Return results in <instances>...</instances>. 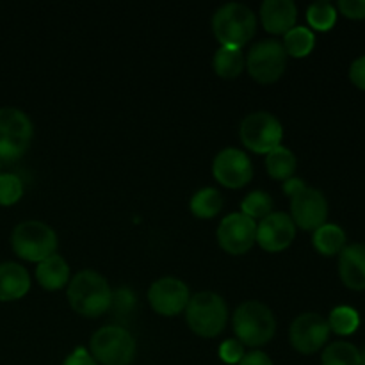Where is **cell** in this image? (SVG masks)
<instances>
[{
	"mask_svg": "<svg viewBox=\"0 0 365 365\" xmlns=\"http://www.w3.org/2000/svg\"><path fill=\"white\" fill-rule=\"evenodd\" d=\"M68 303L78 316L100 317L113 305L109 282L93 269L81 271L68 284Z\"/></svg>",
	"mask_w": 365,
	"mask_h": 365,
	"instance_id": "cell-1",
	"label": "cell"
},
{
	"mask_svg": "<svg viewBox=\"0 0 365 365\" xmlns=\"http://www.w3.org/2000/svg\"><path fill=\"white\" fill-rule=\"evenodd\" d=\"M212 31L221 46L241 48L255 36L257 18L245 4H225L214 13Z\"/></svg>",
	"mask_w": 365,
	"mask_h": 365,
	"instance_id": "cell-2",
	"label": "cell"
},
{
	"mask_svg": "<svg viewBox=\"0 0 365 365\" xmlns=\"http://www.w3.org/2000/svg\"><path fill=\"white\" fill-rule=\"evenodd\" d=\"M234 331L241 344L260 348L274 337L277 319L269 307L252 299V302L241 303L235 310Z\"/></svg>",
	"mask_w": 365,
	"mask_h": 365,
	"instance_id": "cell-3",
	"label": "cell"
},
{
	"mask_svg": "<svg viewBox=\"0 0 365 365\" xmlns=\"http://www.w3.org/2000/svg\"><path fill=\"white\" fill-rule=\"evenodd\" d=\"M227 303L220 294L210 291L191 296L185 307V319L189 328L200 337H216L227 324Z\"/></svg>",
	"mask_w": 365,
	"mask_h": 365,
	"instance_id": "cell-4",
	"label": "cell"
},
{
	"mask_svg": "<svg viewBox=\"0 0 365 365\" xmlns=\"http://www.w3.org/2000/svg\"><path fill=\"white\" fill-rule=\"evenodd\" d=\"M11 246L20 259L39 264L56 253L57 235L53 228L43 221H24L14 227L11 234Z\"/></svg>",
	"mask_w": 365,
	"mask_h": 365,
	"instance_id": "cell-5",
	"label": "cell"
},
{
	"mask_svg": "<svg viewBox=\"0 0 365 365\" xmlns=\"http://www.w3.org/2000/svg\"><path fill=\"white\" fill-rule=\"evenodd\" d=\"M91 356L102 365H128L135 356V341L121 327H103L89 341Z\"/></svg>",
	"mask_w": 365,
	"mask_h": 365,
	"instance_id": "cell-6",
	"label": "cell"
},
{
	"mask_svg": "<svg viewBox=\"0 0 365 365\" xmlns=\"http://www.w3.org/2000/svg\"><path fill=\"white\" fill-rule=\"evenodd\" d=\"M34 135L32 121L24 110L14 107L0 109V159L16 160L29 150Z\"/></svg>",
	"mask_w": 365,
	"mask_h": 365,
	"instance_id": "cell-7",
	"label": "cell"
},
{
	"mask_svg": "<svg viewBox=\"0 0 365 365\" xmlns=\"http://www.w3.org/2000/svg\"><path fill=\"white\" fill-rule=\"evenodd\" d=\"M242 145L255 153H269L277 146L282 145L284 139V127L271 113L259 110L252 113L242 120L239 127Z\"/></svg>",
	"mask_w": 365,
	"mask_h": 365,
	"instance_id": "cell-8",
	"label": "cell"
},
{
	"mask_svg": "<svg viewBox=\"0 0 365 365\" xmlns=\"http://www.w3.org/2000/svg\"><path fill=\"white\" fill-rule=\"evenodd\" d=\"M287 52L282 41L262 39L250 48L246 56V68L252 78L260 84H273L284 75L287 66Z\"/></svg>",
	"mask_w": 365,
	"mask_h": 365,
	"instance_id": "cell-9",
	"label": "cell"
},
{
	"mask_svg": "<svg viewBox=\"0 0 365 365\" xmlns=\"http://www.w3.org/2000/svg\"><path fill=\"white\" fill-rule=\"evenodd\" d=\"M330 337V327L323 316L316 312H305L296 317L289 330V339L296 351L312 355L319 351Z\"/></svg>",
	"mask_w": 365,
	"mask_h": 365,
	"instance_id": "cell-10",
	"label": "cell"
},
{
	"mask_svg": "<svg viewBox=\"0 0 365 365\" xmlns=\"http://www.w3.org/2000/svg\"><path fill=\"white\" fill-rule=\"evenodd\" d=\"M217 242L230 255H242L257 242V223L242 212H232L217 228Z\"/></svg>",
	"mask_w": 365,
	"mask_h": 365,
	"instance_id": "cell-11",
	"label": "cell"
},
{
	"mask_svg": "<svg viewBox=\"0 0 365 365\" xmlns=\"http://www.w3.org/2000/svg\"><path fill=\"white\" fill-rule=\"evenodd\" d=\"M214 178L228 189L245 187L253 177V164L250 157L239 148H225L214 157Z\"/></svg>",
	"mask_w": 365,
	"mask_h": 365,
	"instance_id": "cell-12",
	"label": "cell"
},
{
	"mask_svg": "<svg viewBox=\"0 0 365 365\" xmlns=\"http://www.w3.org/2000/svg\"><path fill=\"white\" fill-rule=\"evenodd\" d=\"M189 299H191V294H189L187 285L173 277L159 278L148 289L150 307L160 316H178L182 310H185Z\"/></svg>",
	"mask_w": 365,
	"mask_h": 365,
	"instance_id": "cell-13",
	"label": "cell"
},
{
	"mask_svg": "<svg viewBox=\"0 0 365 365\" xmlns=\"http://www.w3.org/2000/svg\"><path fill=\"white\" fill-rule=\"evenodd\" d=\"M294 225L302 230H317L327 223L328 202L319 189L305 187L291 198V214Z\"/></svg>",
	"mask_w": 365,
	"mask_h": 365,
	"instance_id": "cell-14",
	"label": "cell"
},
{
	"mask_svg": "<svg viewBox=\"0 0 365 365\" xmlns=\"http://www.w3.org/2000/svg\"><path fill=\"white\" fill-rule=\"evenodd\" d=\"M296 237V225L289 214L271 212L257 225V242L266 252H282L289 248Z\"/></svg>",
	"mask_w": 365,
	"mask_h": 365,
	"instance_id": "cell-15",
	"label": "cell"
},
{
	"mask_svg": "<svg viewBox=\"0 0 365 365\" xmlns=\"http://www.w3.org/2000/svg\"><path fill=\"white\" fill-rule=\"evenodd\" d=\"M339 277L351 291H365V245H348L339 253Z\"/></svg>",
	"mask_w": 365,
	"mask_h": 365,
	"instance_id": "cell-16",
	"label": "cell"
},
{
	"mask_svg": "<svg viewBox=\"0 0 365 365\" xmlns=\"http://www.w3.org/2000/svg\"><path fill=\"white\" fill-rule=\"evenodd\" d=\"M298 7L292 0H264L260 6V21L271 34H285L296 27Z\"/></svg>",
	"mask_w": 365,
	"mask_h": 365,
	"instance_id": "cell-17",
	"label": "cell"
},
{
	"mask_svg": "<svg viewBox=\"0 0 365 365\" xmlns=\"http://www.w3.org/2000/svg\"><path fill=\"white\" fill-rule=\"evenodd\" d=\"M31 289L27 269L16 262L0 264V302H16Z\"/></svg>",
	"mask_w": 365,
	"mask_h": 365,
	"instance_id": "cell-18",
	"label": "cell"
},
{
	"mask_svg": "<svg viewBox=\"0 0 365 365\" xmlns=\"http://www.w3.org/2000/svg\"><path fill=\"white\" fill-rule=\"evenodd\" d=\"M36 278H38L39 285L46 291H59L70 280V266L63 257L53 253L48 259L38 264Z\"/></svg>",
	"mask_w": 365,
	"mask_h": 365,
	"instance_id": "cell-19",
	"label": "cell"
},
{
	"mask_svg": "<svg viewBox=\"0 0 365 365\" xmlns=\"http://www.w3.org/2000/svg\"><path fill=\"white\" fill-rule=\"evenodd\" d=\"M314 248L324 257L339 255L346 248V232L339 225L324 223L317 230H314Z\"/></svg>",
	"mask_w": 365,
	"mask_h": 365,
	"instance_id": "cell-20",
	"label": "cell"
},
{
	"mask_svg": "<svg viewBox=\"0 0 365 365\" xmlns=\"http://www.w3.org/2000/svg\"><path fill=\"white\" fill-rule=\"evenodd\" d=\"M214 71L223 78H235L241 75V71L246 66V57L241 52V48L234 46H220L217 52L214 53L212 61Z\"/></svg>",
	"mask_w": 365,
	"mask_h": 365,
	"instance_id": "cell-21",
	"label": "cell"
},
{
	"mask_svg": "<svg viewBox=\"0 0 365 365\" xmlns=\"http://www.w3.org/2000/svg\"><path fill=\"white\" fill-rule=\"evenodd\" d=\"M296 155L285 146H277L271 150L266 157V168L267 173L274 178V180H289L296 171Z\"/></svg>",
	"mask_w": 365,
	"mask_h": 365,
	"instance_id": "cell-22",
	"label": "cell"
},
{
	"mask_svg": "<svg viewBox=\"0 0 365 365\" xmlns=\"http://www.w3.org/2000/svg\"><path fill=\"white\" fill-rule=\"evenodd\" d=\"M223 209V196L217 189L203 187L191 198V212L202 220L217 216Z\"/></svg>",
	"mask_w": 365,
	"mask_h": 365,
	"instance_id": "cell-23",
	"label": "cell"
},
{
	"mask_svg": "<svg viewBox=\"0 0 365 365\" xmlns=\"http://www.w3.org/2000/svg\"><path fill=\"white\" fill-rule=\"evenodd\" d=\"M284 48L291 57L309 56L316 45V36L309 27H292L284 34Z\"/></svg>",
	"mask_w": 365,
	"mask_h": 365,
	"instance_id": "cell-24",
	"label": "cell"
},
{
	"mask_svg": "<svg viewBox=\"0 0 365 365\" xmlns=\"http://www.w3.org/2000/svg\"><path fill=\"white\" fill-rule=\"evenodd\" d=\"M321 362L323 365H360V351L351 342H331L324 348Z\"/></svg>",
	"mask_w": 365,
	"mask_h": 365,
	"instance_id": "cell-25",
	"label": "cell"
},
{
	"mask_svg": "<svg viewBox=\"0 0 365 365\" xmlns=\"http://www.w3.org/2000/svg\"><path fill=\"white\" fill-rule=\"evenodd\" d=\"M328 327L337 335H351L360 327V316L351 307H335L328 317Z\"/></svg>",
	"mask_w": 365,
	"mask_h": 365,
	"instance_id": "cell-26",
	"label": "cell"
},
{
	"mask_svg": "<svg viewBox=\"0 0 365 365\" xmlns=\"http://www.w3.org/2000/svg\"><path fill=\"white\" fill-rule=\"evenodd\" d=\"M307 20L316 31H330L337 21V9L327 0H319L307 9Z\"/></svg>",
	"mask_w": 365,
	"mask_h": 365,
	"instance_id": "cell-27",
	"label": "cell"
},
{
	"mask_svg": "<svg viewBox=\"0 0 365 365\" xmlns=\"http://www.w3.org/2000/svg\"><path fill=\"white\" fill-rule=\"evenodd\" d=\"M241 212L255 220H264L273 212V198L264 191H252L241 203Z\"/></svg>",
	"mask_w": 365,
	"mask_h": 365,
	"instance_id": "cell-28",
	"label": "cell"
},
{
	"mask_svg": "<svg viewBox=\"0 0 365 365\" xmlns=\"http://www.w3.org/2000/svg\"><path fill=\"white\" fill-rule=\"evenodd\" d=\"M24 195V182L16 175H0V205H14Z\"/></svg>",
	"mask_w": 365,
	"mask_h": 365,
	"instance_id": "cell-29",
	"label": "cell"
},
{
	"mask_svg": "<svg viewBox=\"0 0 365 365\" xmlns=\"http://www.w3.org/2000/svg\"><path fill=\"white\" fill-rule=\"evenodd\" d=\"M220 356L227 364H239L242 360V356H245V348L235 339H228V341H225L220 346Z\"/></svg>",
	"mask_w": 365,
	"mask_h": 365,
	"instance_id": "cell-30",
	"label": "cell"
},
{
	"mask_svg": "<svg viewBox=\"0 0 365 365\" xmlns=\"http://www.w3.org/2000/svg\"><path fill=\"white\" fill-rule=\"evenodd\" d=\"M339 11L346 18H351V20H364L365 0H341L339 2Z\"/></svg>",
	"mask_w": 365,
	"mask_h": 365,
	"instance_id": "cell-31",
	"label": "cell"
},
{
	"mask_svg": "<svg viewBox=\"0 0 365 365\" xmlns=\"http://www.w3.org/2000/svg\"><path fill=\"white\" fill-rule=\"evenodd\" d=\"M349 78L356 88L365 91V56L353 61V64L349 66Z\"/></svg>",
	"mask_w": 365,
	"mask_h": 365,
	"instance_id": "cell-32",
	"label": "cell"
},
{
	"mask_svg": "<svg viewBox=\"0 0 365 365\" xmlns=\"http://www.w3.org/2000/svg\"><path fill=\"white\" fill-rule=\"evenodd\" d=\"M63 365H98V362L93 359L91 353L86 351L84 348H78L64 360Z\"/></svg>",
	"mask_w": 365,
	"mask_h": 365,
	"instance_id": "cell-33",
	"label": "cell"
},
{
	"mask_svg": "<svg viewBox=\"0 0 365 365\" xmlns=\"http://www.w3.org/2000/svg\"><path fill=\"white\" fill-rule=\"evenodd\" d=\"M239 365H273V360L264 351H250L242 356Z\"/></svg>",
	"mask_w": 365,
	"mask_h": 365,
	"instance_id": "cell-34",
	"label": "cell"
},
{
	"mask_svg": "<svg viewBox=\"0 0 365 365\" xmlns=\"http://www.w3.org/2000/svg\"><path fill=\"white\" fill-rule=\"evenodd\" d=\"M307 185H305V182L302 180V178H296V177H291L289 178V180H285V184H284V191H285V195L287 196H294V195H298L299 191H303V189H305Z\"/></svg>",
	"mask_w": 365,
	"mask_h": 365,
	"instance_id": "cell-35",
	"label": "cell"
},
{
	"mask_svg": "<svg viewBox=\"0 0 365 365\" xmlns=\"http://www.w3.org/2000/svg\"><path fill=\"white\" fill-rule=\"evenodd\" d=\"M360 365H365V348L360 351Z\"/></svg>",
	"mask_w": 365,
	"mask_h": 365,
	"instance_id": "cell-36",
	"label": "cell"
}]
</instances>
